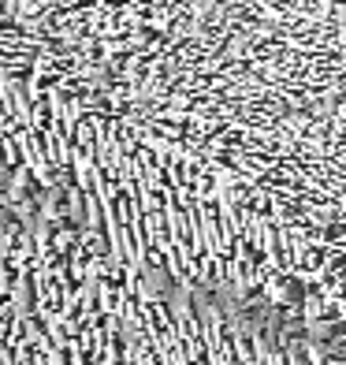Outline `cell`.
I'll list each match as a JSON object with an SVG mask.
<instances>
[{"mask_svg":"<svg viewBox=\"0 0 346 365\" xmlns=\"http://www.w3.org/2000/svg\"><path fill=\"white\" fill-rule=\"evenodd\" d=\"M175 239L238 298L346 317V0H123Z\"/></svg>","mask_w":346,"mask_h":365,"instance_id":"1","label":"cell"}]
</instances>
